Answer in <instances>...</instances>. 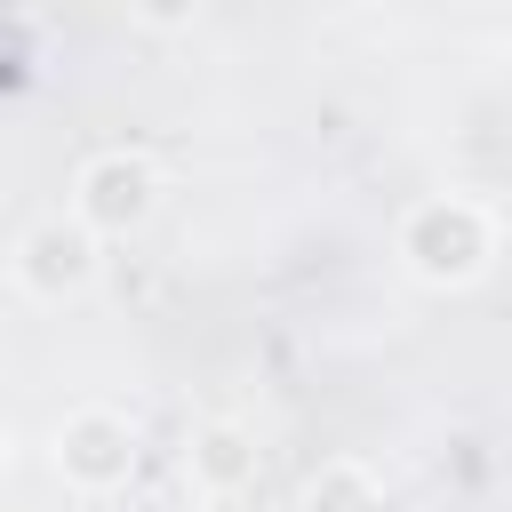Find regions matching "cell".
<instances>
[{"instance_id": "5", "label": "cell", "mask_w": 512, "mask_h": 512, "mask_svg": "<svg viewBox=\"0 0 512 512\" xmlns=\"http://www.w3.org/2000/svg\"><path fill=\"white\" fill-rule=\"evenodd\" d=\"M256 464H264V448H256V432H248L240 416L200 424L192 448H184V472H192L200 496H240V488H256Z\"/></svg>"}, {"instance_id": "2", "label": "cell", "mask_w": 512, "mask_h": 512, "mask_svg": "<svg viewBox=\"0 0 512 512\" xmlns=\"http://www.w3.org/2000/svg\"><path fill=\"white\" fill-rule=\"evenodd\" d=\"M160 208V168L144 160V152H128V144H112V152H88L80 160V176H72V224H88L96 240L104 232H136L144 216Z\"/></svg>"}, {"instance_id": "6", "label": "cell", "mask_w": 512, "mask_h": 512, "mask_svg": "<svg viewBox=\"0 0 512 512\" xmlns=\"http://www.w3.org/2000/svg\"><path fill=\"white\" fill-rule=\"evenodd\" d=\"M304 512H384V480H376V464H360V456H328V464L304 480Z\"/></svg>"}, {"instance_id": "1", "label": "cell", "mask_w": 512, "mask_h": 512, "mask_svg": "<svg viewBox=\"0 0 512 512\" xmlns=\"http://www.w3.org/2000/svg\"><path fill=\"white\" fill-rule=\"evenodd\" d=\"M392 256L424 288H472L496 264V216L480 200H464V192H424V200L400 208Z\"/></svg>"}, {"instance_id": "3", "label": "cell", "mask_w": 512, "mask_h": 512, "mask_svg": "<svg viewBox=\"0 0 512 512\" xmlns=\"http://www.w3.org/2000/svg\"><path fill=\"white\" fill-rule=\"evenodd\" d=\"M96 232L88 224H72L64 208L56 216H32L16 240H8V272H16V288L32 296V304H64V296H80L88 280H96Z\"/></svg>"}, {"instance_id": "4", "label": "cell", "mask_w": 512, "mask_h": 512, "mask_svg": "<svg viewBox=\"0 0 512 512\" xmlns=\"http://www.w3.org/2000/svg\"><path fill=\"white\" fill-rule=\"evenodd\" d=\"M48 456H56L64 488H80V496H112V488H128V472H136V424H128L120 408L88 400V408H72V416L56 424Z\"/></svg>"}]
</instances>
